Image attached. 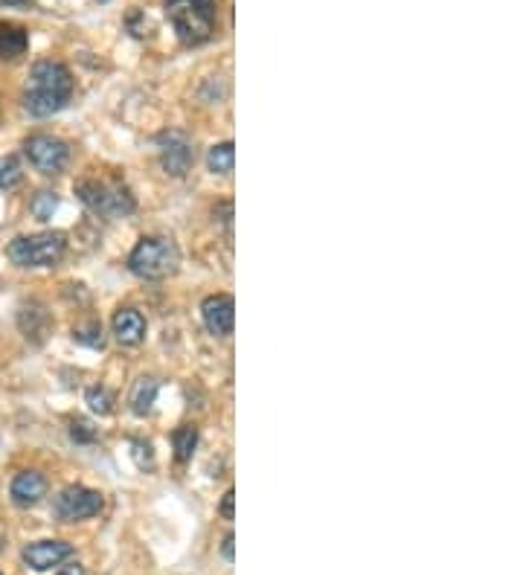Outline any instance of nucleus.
<instances>
[{"instance_id": "393cba45", "label": "nucleus", "mask_w": 523, "mask_h": 575, "mask_svg": "<svg viewBox=\"0 0 523 575\" xmlns=\"http://www.w3.org/2000/svg\"><path fill=\"white\" fill-rule=\"evenodd\" d=\"M32 3L35 0H0V6H6V9H27Z\"/></svg>"}, {"instance_id": "6e6552de", "label": "nucleus", "mask_w": 523, "mask_h": 575, "mask_svg": "<svg viewBox=\"0 0 523 575\" xmlns=\"http://www.w3.org/2000/svg\"><path fill=\"white\" fill-rule=\"evenodd\" d=\"M157 152H160V166L166 175L172 178H184L186 172L192 169L195 163V149H192V140L186 137L184 131L172 128V131H163L157 137Z\"/></svg>"}, {"instance_id": "423d86ee", "label": "nucleus", "mask_w": 523, "mask_h": 575, "mask_svg": "<svg viewBox=\"0 0 523 575\" xmlns=\"http://www.w3.org/2000/svg\"><path fill=\"white\" fill-rule=\"evenodd\" d=\"M102 506H105V500L99 491L85 488V485H67L53 500V515L62 523H79V520L99 515Z\"/></svg>"}, {"instance_id": "f03ea898", "label": "nucleus", "mask_w": 523, "mask_h": 575, "mask_svg": "<svg viewBox=\"0 0 523 575\" xmlns=\"http://www.w3.org/2000/svg\"><path fill=\"white\" fill-rule=\"evenodd\" d=\"M166 18L186 47H198L216 32L213 0H166Z\"/></svg>"}, {"instance_id": "2eb2a0df", "label": "nucleus", "mask_w": 523, "mask_h": 575, "mask_svg": "<svg viewBox=\"0 0 523 575\" xmlns=\"http://www.w3.org/2000/svg\"><path fill=\"white\" fill-rule=\"evenodd\" d=\"M172 448H175V459L184 465L192 459L195 448H198V427L195 424H184L172 433Z\"/></svg>"}, {"instance_id": "7ed1b4c3", "label": "nucleus", "mask_w": 523, "mask_h": 575, "mask_svg": "<svg viewBox=\"0 0 523 575\" xmlns=\"http://www.w3.org/2000/svg\"><path fill=\"white\" fill-rule=\"evenodd\" d=\"M128 268H131V273H137L140 279H152V282L169 279L181 268V250L166 236L140 239V244L128 256Z\"/></svg>"}, {"instance_id": "b1692460", "label": "nucleus", "mask_w": 523, "mask_h": 575, "mask_svg": "<svg viewBox=\"0 0 523 575\" xmlns=\"http://www.w3.org/2000/svg\"><path fill=\"white\" fill-rule=\"evenodd\" d=\"M233 503H236V494H233V491H227V494H224V500H221V515H224V520H233V517H236V512H233Z\"/></svg>"}, {"instance_id": "4468645a", "label": "nucleus", "mask_w": 523, "mask_h": 575, "mask_svg": "<svg viewBox=\"0 0 523 575\" xmlns=\"http://www.w3.org/2000/svg\"><path fill=\"white\" fill-rule=\"evenodd\" d=\"M30 47V35L18 24H0V61L21 59Z\"/></svg>"}, {"instance_id": "20e7f679", "label": "nucleus", "mask_w": 523, "mask_h": 575, "mask_svg": "<svg viewBox=\"0 0 523 575\" xmlns=\"http://www.w3.org/2000/svg\"><path fill=\"white\" fill-rule=\"evenodd\" d=\"M76 198L96 215H131L137 210V201L131 189L114 181H79L76 183Z\"/></svg>"}, {"instance_id": "4be33fe9", "label": "nucleus", "mask_w": 523, "mask_h": 575, "mask_svg": "<svg viewBox=\"0 0 523 575\" xmlns=\"http://www.w3.org/2000/svg\"><path fill=\"white\" fill-rule=\"evenodd\" d=\"M70 439L79 445H91V442H96V430L88 422H73L70 424Z\"/></svg>"}, {"instance_id": "bb28decb", "label": "nucleus", "mask_w": 523, "mask_h": 575, "mask_svg": "<svg viewBox=\"0 0 523 575\" xmlns=\"http://www.w3.org/2000/svg\"><path fill=\"white\" fill-rule=\"evenodd\" d=\"M56 575H85V567L82 564H70V567H62Z\"/></svg>"}, {"instance_id": "9b49d317", "label": "nucleus", "mask_w": 523, "mask_h": 575, "mask_svg": "<svg viewBox=\"0 0 523 575\" xmlns=\"http://www.w3.org/2000/svg\"><path fill=\"white\" fill-rule=\"evenodd\" d=\"M9 494H12L15 506L30 509V506L41 503L47 497V480L38 471H21V474H15V480L9 485Z\"/></svg>"}, {"instance_id": "ddd939ff", "label": "nucleus", "mask_w": 523, "mask_h": 575, "mask_svg": "<svg viewBox=\"0 0 523 575\" xmlns=\"http://www.w3.org/2000/svg\"><path fill=\"white\" fill-rule=\"evenodd\" d=\"M18 326H21V332H24L27 340H32V343H44L47 334H50L53 320H50V314H47L44 305L30 303L21 308V314H18Z\"/></svg>"}, {"instance_id": "a878e982", "label": "nucleus", "mask_w": 523, "mask_h": 575, "mask_svg": "<svg viewBox=\"0 0 523 575\" xmlns=\"http://www.w3.org/2000/svg\"><path fill=\"white\" fill-rule=\"evenodd\" d=\"M233 544H236V538H233V535H227V538H224V546H221V552H224V558H227V561H233Z\"/></svg>"}, {"instance_id": "f8f14e48", "label": "nucleus", "mask_w": 523, "mask_h": 575, "mask_svg": "<svg viewBox=\"0 0 523 575\" xmlns=\"http://www.w3.org/2000/svg\"><path fill=\"white\" fill-rule=\"evenodd\" d=\"M111 329H114V337H117L123 346H137V343L146 340V320H143V314H140L137 308H120V311L114 314Z\"/></svg>"}, {"instance_id": "0eeeda50", "label": "nucleus", "mask_w": 523, "mask_h": 575, "mask_svg": "<svg viewBox=\"0 0 523 575\" xmlns=\"http://www.w3.org/2000/svg\"><path fill=\"white\" fill-rule=\"evenodd\" d=\"M24 154L41 175H62L70 163V146L53 134H32L24 140Z\"/></svg>"}, {"instance_id": "f3484780", "label": "nucleus", "mask_w": 523, "mask_h": 575, "mask_svg": "<svg viewBox=\"0 0 523 575\" xmlns=\"http://www.w3.org/2000/svg\"><path fill=\"white\" fill-rule=\"evenodd\" d=\"M207 166H210L213 175H230L233 166H236V149H233V143H218V146H213L210 154H207Z\"/></svg>"}, {"instance_id": "1a4fd4ad", "label": "nucleus", "mask_w": 523, "mask_h": 575, "mask_svg": "<svg viewBox=\"0 0 523 575\" xmlns=\"http://www.w3.org/2000/svg\"><path fill=\"white\" fill-rule=\"evenodd\" d=\"M21 558L35 573H47V570L64 564L67 558H73V546L67 541H35V544L24 546Z\"/></svg>"}, {"instance_id": "a211bd4d", "label": "nucleus", "mask_w": 523, "mask_h": 575, "mask_svg": "<svg viewBox=\"0 0 523 575\" xmlns=\"http://www.w3.org/2000/svg\"><path fill=\"white\" fill-rule=\"evenodd\" d=\"M85 401H88V407L96 416H111L114 413V395H111L108 387H91Z\"/></svg>"}, {"instance_id": "aec40b11", "label": "nucleus", "mask_w": 523, "mask_h": 575, "mask_svg": "<svg viewBox=\"0 0 523 575\" xmlns=\"http://www.w3.org/2000/svg\"><path fill=\"white\" fill-rule=\"evenodd\" d=\"M21 163H18V157H12V154H6V157H0V189H12V186H18L21 183Z\"/></svg>"}, {"instance_id": "6ab92c4d", "label": "nucleus", "mask_w": 523, "mask_h": 575, "mask_svg": "<svg viewBox=\"0 0 523 575\" xmlns=\"http://www.w3.org/2000/svg\"><path fill=\"white\" fill-rule=\"evenodd\" d=\"M56 210H59V195H56V192H38V195L32 198L30 212L38 221H50Z\"/></svg>"}, {"instance_id": "f257e3e1", "label": "nucleus", "mask_w": 523, "mask_h": 575, "mask_svg": "<svg viewBox=\"0 0 523 575\" xmlns=\"http://www.w3.org/2000/svg\"><path fill=\"white\" fill-rule=\"evenodd\" d=\"M73 96V76L67 64L56 59H41L32 64L27 91H24V108L32 117H53L67 108Z\"/></svg>"}, {"instance_id": "9d476101", "label": "nucleus", "mask_w": 523, "mask_h": 575, "mask_svg": "<svg viewBox=\"0 0 523 575\" xmlns=\"http://www.w3.org/2000/svg\"><path fill=\"white\" fill-rule=\"evenodd\" d=\"M201 317H204V326L207 332L216 334V337H227L233 334L236 326V303L230 294H216V297H207L201 305Z\"/></svg>"}, {"instance_id": "39448f33", "label": "nucleus", "mask_w": 523, "mask_h": 575, "mask_svg": "<svg viewBox=\"0 0 523 575\" xmlns=\"http://www.w3.org/2000/svg\"><path fill=\"white\" fill-rule=\"evenodd\" d=\"M67 239L64 233H38V236H21L9 244V259L18 268H50L62 262Z\"/></svg>"}, {"instance_id": "412c9836", "label": "nucleus", "mask_w": 523, "mask_h": 575, "mask_svg": "<svg viewBox=\"0 0 523 575\" xmlns=\"http://www.w3.org/2000/svg\"><path fill=\"white\" fill-rule=\"evenodd\" d=\"M73 337H76L79 343L91 346V349H102V343H105V337H102V326H99L96 320H88L85 326L73 329Z\"/></svg>"}, {"instance_id": "dca6fc26", "label": "nucleus", "mask_w": 523, "mask_h": 575, "mask_svg": "<svg viewBox=\"0 0 523 575\" xmlns=\"http://www.w3.org/2000/svg\"><path fill=\"white\" fill-rule=\"evenodd\" d=\"M157 390H160V387H157L154 378H140V381L134 384V390H131V410H134L137 416H146V413L152 410Z\"/></svg>"}, {"instance_id": "5701e85b", "label": "nucleus", "mask_w": 523, "mask_h": 575, "mask_svg": "<svg viewBox=\"0 0 523 575\" xmlns=\"http://www.w3.org/2000/svg\"><path fill=\"white\" fill-rule=\"evenodd\" d=\"M131 454H134V462L140 465V468H152L154 465V454H152V445L149 442H131Z\"/></svg>"}]
</instances>
